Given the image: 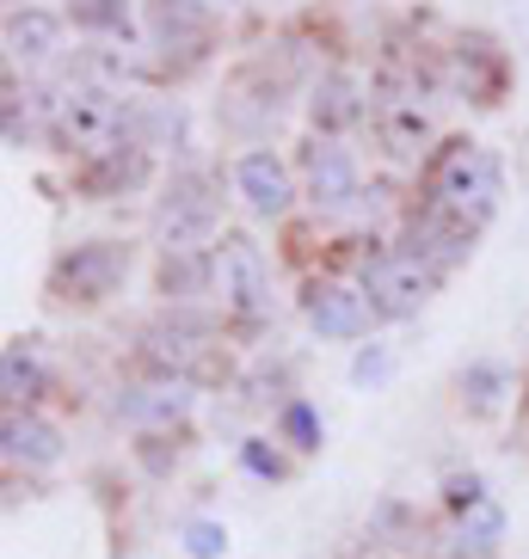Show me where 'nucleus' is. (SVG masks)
Returning a JSON list of instances; mask_svg holds the SVG:
<instances>
[{
	"label": "nucleus",
	"instance_id": "f257e3e1",
	"mask_svg": "<svg viewBox=\"0 0 529 559\" xmlns=\"http://www.w3.org/2000/svg\"><path fill=\"white\" fill-rule=\"evenodd\" d=\"M431 198H437V210H444V215H456L462 228L493 222L498 198H505L498 154L480 148V142H444V154L431 160Z\"/></svg>",
	"mask_w": 529,
	"mask_h": 559
},
{
	"label": "nucleus",
	"instance_id": "f03ea898",
	"mask_svg": "<svg viewBox=\"0 0 529 559\" xmlns=\"http://www.w3.org/2000/svg\"><path fill=\"white\" fill-rule=\"evenodd\" d=\"M124 105L105 93V86H62L56 93V142L86 160H111L124 148Z\"/></svg>",
	"mask_w": 529,
	"mask_h": 559
},
{
	"label": "nucleus",
	"instance_id": "7ed1b4c3",
	"mask_svg": "<svg viewBox=\"0 0 529 559\" xmlns=\"http://www.w3.org/2000/svg\"><path fill=\"white\" fill-rule=\"evenodd\" d=\"M215 228H222V210H215L210 185L198 173H185V179L166 185L161 210H154V240H161L166 259H191V252L215 247Z\"/></svg>",
	"mask_w": 529,
	"mask_h": 559
},
{
	"label": "nucleus",
	"instance_id": "20e7f679",
	"mask_svg": "<svg viewBox=\"0 0 529 559\" xmlns=\"http://www.w3.org/2000/svg\"><path fill=\"white\" fill-rule=\"evenodd\" d=\"M210 289L222 308L240 320H259L271 308V277H264V252L252 247V234H222L210 252Z\"/></svg>",
	"mask_w": 529,
	"mask_h": 559
},
{
	"label": "nucleus",
	"instance_id": "39448f33",
	"mask_svg": "<svg viewBox=\"0 0 529 559\" xmlns=\"http://www.w3.org/2000/svg\"><path fill=\"white\" fill-rule=\"evenodd\" d=\"M431 289H437V264L425 259V252H376L369 259V277H364V296L376 313H388V320H407V313H419L431 301Z\"/></svg>",
	"mask_w": 529,
	"mask_h": 559
},
{
	"label": "nucleus",
	"instance_id": "423d86ee",
	"mask_svg": "<svg viewBox=\"0 0 529 559\" xmlns=\"http://www.w3.org/2000/svg\"><path fill=\"white\" fill-rule=\"evenodd\" d=\"M124 277H130V247L93 240V247H74L68 259H56L50 296L56 301H105V296H117V283Z\"/></svg>",
	"mask_w": 529,
	"mask_h": 559
},
{
	"label": "nucleus",
	"instance_id": "0eeeda50",
	"mask_svg": "<svg viewBox=\"0 0 529 559\" xmlns=\"http://www.w3.org/2000/svg\"><path fill=\"white\" fill-rule=\"evenodd\" d=\"M210 7H198V0H149V44L173 62V50L185 56V62H198L203 50H210Z\"/></svg>",
	"mask_w": 529,
	"mask_h": 559
},
{
	"label": "nucleus",
	"instance_id": "6e6552de",
	"mask_svg": "<svg viewBox=\"0 0 529 559\" xmlns=\"http://www.w3.org/2000/svg\"><path fill=\"white\" fill-rule=\"evenodd\" d=\"M302 313H308V326L320 338H364L376 308H369L364 289H351V283H308V296H302Z\"/></svg>",
	"mask_w": 529,
	"mask_h": 559
},
{
	"label": "nucleus",
	"instance_id": "1a4fd4ad",
	"mask_svg": "<svg viewBox=\"0 0 529 559\" xmlns=\"http://www.w3.org/2000/svg\"><path fill=\"white\" fill-rule=\"evenodd\" d=\"M302 179H308V198L320 210H345L357 198V160L351 148H339L332 135H315L308 148H302Z\"/></svg>",
	"mask_w": 529,
	"mask_h": 559
},
{
	"label": "nucleus",
	"instance_id": "9d476101",
	"mask_svg": "<svg viewBox=\"0 0 529 559\" xmlns=\"http://www.w3.org/2000/svg\"><path fill=\"white\" fill-rule=\"evenodd\" d=\"M234 191L247 198L252 215H283L296 203V179H290V166L278 160L271 148H252L234 160Z\"/></svg>",
	"mask_w": 529,
	"mask_h": 559
},
{
	"label": "nucleus",
	"instance_id": "9b49d317",
	"mask_svg": "<svg viewBox=\"0 0 529 559\" xmlns=\"http://www.w3.org/2000/svg\"><path fill=\"white\" fill-rule=\"evenodd\" d=\"M117 412L130 418V425H179L185 412H191V381L185 376H161V381H142L130 394L117 400Z\"/></svg>",
	"mask_w": 529,
	"mask_h": 559
},
{
	"label": "nucleus",
	"instance_id": "f8f14e48",
	"mask_svg": "<svg viewBox=\"0 0 529 559\" xmlns=\"http://www.w3.org/2000/svg\"><path fill=\"white\" fill-rule=\"evenodd\" d=\"M62 50V19L37 13V7H13L7 13V56L13 62H50Z\"/></svg>",
	"mask_w": 529,
	"mask_h": 559
},
{
	"label": "nucleus",
	"instance_id": "ddd939ff",
	"mask_svg": "<svg viewBox=\"0 0 529 559\" xmlns=\"http://www.w3.org/2000/svg\"><path fill=\"white\" fill-rule=\"evenodd\" d=\"M7 461L13 467H56L62 461V437L32 412H7Z\"/></svg>",
	"mask_w": 529,
	"mask_h": 559
},
{
	"label": "nucleus",
	"instance_id": "4468645a",
	"mask_svg": "<svg viewBox=\"0 0 529 559\" xmlns=\"http://www.w3.org/2000/svg\"><path fill=\"white\" fill-rule=\"evenodd\" d=\"M376 123H381V142H388L395 154H425L431 117H425V105H419V99H388Z\"/></svg>",
	"mask_w": 529,
	"mask_h": 559
},
{
	"label": "nucleus",
	"instance_id": "2eb2a0df",
	"mask_svg": "<svg viewBox=\"0 0 529 559\" xmlns=\"http://www.w3.org/2000/svg\"><path fill=\"white\" fill-rule=\"evenodd\" d=\"M456 516H462V547H474V554H493L498 547V535H505V510L493 504V498H474V504H462L456 510Z\"/></svg>",
	"mask_w": 529,
	"mask_h": 559
},
{
	"label": "nucleus",
	"instance_id": "dca6fc26",
	"mask_svg": "<svg viewBox=\"0 0 529 559\" xmlns=\"http://www.w3.org/2000/svg\"><path fill=\"white\" fill-rule=\"evenodd\" d=\"M0 376H7V406L13 412H19V400H37V388H44V369H37V357L25 345H7Z\"/></svg>",
	"mask_w": 529,
	"mask_h": 559
},
{
	"label": "nucleus",
	"instance_id": "f3484780",
	"mask_svg": "<svg viewBox=\"0 0 529 559\" xmlns=\"http://www.w3.org/2000/svg\"><path fill=\"white\" fill-rule=\"evenodd\" d=\"M462 394H468L474 412H498V400L512 394V376H505L498 362H474V369L462 376Z\"/></svg>",
	"mask_w": 529,
	"mask_h": 559
},
{
	"label": "nucleus",
	"instance_id": "a211bd4d",
	"mask_svg": "<svg viewBox=\"0 0 529 559\" xmlns=\"http://www.w3.org/2000/svg\"><path fill=\"white\" fill-rule=\"evenodd\" d=\"M351 117H357V105H351V81H345V74L320 81V93H315V123H320V130H345Z\"/></svg>",
	"mask_w": 529,
	"mask_h": 559
},
{
	"label": "nucleus",
	"instance_id": "6ab92c4d",
	"mask_svg": "<svg viewBox=\"0 0 529 559\" xmlns=\"http://www.w3.org/2000/svg\"><path fill=\"white\" fill-rule=\"evenodd\" d=\"M74 13H81V25H105V32L130 37V7L124 0H81Z\"/></svg>",
	"mask_w": 529,
	"mask_h": 559
},
{
	"label": "nucleus",
	"instance_id": "aec40b11",
	"mask_svg": "<svg viewBox=\"0 0 529 559\" xmlns=\"http://www.w3.org/2000/svg\"><path fill=\"white\" fill-rule=\"evenodd\" d=\"M185 554L191 559H222L228 554V528L222 523H191L185 528Z\"/></svg>",
	"mask_w": 529,
	"mask_h": 559
},
{
	"label": "nucleus",
	"instance_id": "412c9836",
	"mask_svg": "<svg viewBox=\"0 0 529 559\" xmlns=\"http://www.w3.org/2000/svg\"><path fill=\"white\" fill-rule=\"evenodd\" d=\"M283 430H290V443H296V449H315V443H320L315 412L302 406V400H296V406H283Z\"/></svg>",
	"mask_w": 529,
	"mask_h": 559
},
{
	"label": "nucleus",
	"instance_id": "4be33fe9",
	"mask_svg": "<svg viewBox=\"0 0 529 559\" xmlns=\"http://www.w3.org/2000/svg\"><path fill=\"white\" fill-rule=\"evenodd\" d=\"M351 381H357V388H376V381H388V350H364V357L351 362Z\"/></svg>",
	"mask_w": 529,
	"mask_h": 559
},
{
	"label": "nucleus",
	"instance_id": "5701e85b",
	"mask_svg": "<svg viewBox=\"0 0 529 559\" xmlns=\"http://www.w3.org/2000/svg\"><path fill=\"white\" fill-rule=\"evenodd\" d=\"M505 19H512V37L529 50V0H505Z\"/></svg>",
	"mask_w": 529,
	"mask_h": 559
},
{
	"label": "nucleus",
	"instance_id": "b1692460",
	"mask_svg": "<svg viewBox=\"0 0 529 559\" xmlns=\"http://www.w3.org/2000/svg\"><path fill=\"white\" fill-rule=\"evenodd\" d=\"M247 467H252V474H271V479L283 474V467H278V455H264L259 443H247Z\"/></svg>",
	"mask_w": 529,
	"mask_h": 559
},
{
	"label": "nucleus",
	"instance_id": "393cba45",
	"mask_svg": "<svg viewBox=\"0 0 529 559\" xmlns=\"http://www.w3.org/2000/svg\"><path fill=\"white\" fill-rule=\"evenodd\" d=\"M198 7H210V13H215V7H240V0H198Z\"/></svg>",
	"mask_w": 529,
	"mask_h": 559
},
{
	"label": "nucleus",
	"instance_id": "a878e982",
	"mask_svg": "<svg viewBox=\"0 0 529 559\" xmlns=\"http://www.w3.org/2000/svg\"><path fill=\"white\" fill-rule=\"evenodd\" d=\"M74 7H81V0H74Z\"/></svg>",
	"mask_w": 529,
	"mask_h": 559
}]
</instances>
